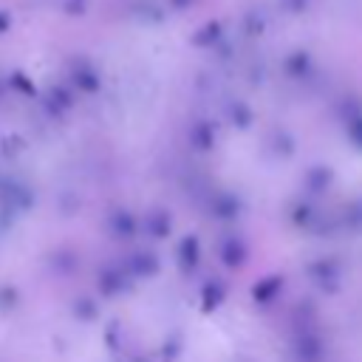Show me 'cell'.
I'll return each mask as SVG.
<instances>
[{
	"mask_svg": "<svg viewBox=\"0 0 362 362\" xmlns=\"http://www.w3.org/2000/svg\"><path fill=\"white\" fill-rule=\"evenodd\" d=\"M277 286H280V277H266L263 283L255 286V300H269V297H274Z\"/></svg>",
	"mask_w": 362,
	"mask_h": 362,
	"instance_id": "1",
	"label": "cell"
},
{
	"mask_svg": "<svg viewBox=\"0 0 362 362\" xmlns=\"http://www.w3.org/2000/svg\"><path fill=\"white\" fill-rule=\"evenodd\" d=\"M223 260H226V263H232V266H235V263H240V260H243V249H240L238 243L223 246Z\"/></svg>",
	"mask_w": 362,
	"mask_h": 362,
	"instance_id": "2",
	"label": "cell"
}]
</instances>
